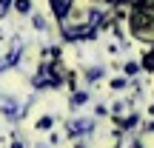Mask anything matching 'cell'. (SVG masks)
Returning a JSON list of instances; mask_svg holds the SVG:
<instances>
[{
	"instance_id": "cell-1",
	"label": "cell",
	"mask_w": 154,
	"mask_h": 148,
	"mask_svg": "<svg viewBox=\"0 0 154 148\" xmlns=\"http://www.w3.org/2000/svg\"><path fill=\"white\" fill-rule=\"evenodd\" d=\"M128 23H131V32L137 34V37H149V34L154 32V11L140 3L137 9L131 11V20Z\"/></svg>"
},
{
	"instance_id": "cell-2",
	"label": "cell",
	"mask_w": 154,
	"mask_h": 148,
	"mask_svg": "<svg viewBox=\"0 0 154 148\" xmlns=\"http://www.w3.org/2000/svg\"><path fill=\"white\" fill-rule=\"evenodd\" d=\"M91 120H74V122H69V134L72 137H77V134H86V131H91Z\"/></svg>"
},
{
	"instance_id": "cell-3",
	"label": "cell",
	"mask_w": 154,
	"mask_h": 148,
	"mask_svg": "<svg viewBox=\"0 0 154 148\" xmlns=\"http://www.w3.org/2000/svg\"><path fill=\"white\" fill-rule=\"evenodd\" d=\"M20 54H23V46H14V49L9 51V57H3V60H0V71H3V68H9L11 63H17V60H20Z\"/></svg>"
},
{
	"instance_id": "cell-4",
	"label": "cell",
	"mask_w": 154,
	"mask_h": 148,
	"mask_svg": "<svg viewBox=\"0 0 154 148\" xmlns=\"http://www.w3.org/2000/svg\"><path fill=\"white\" fill-rule=\"evenodd\" d=\"M51 9H54V17L57 20H63L69 11V0H51Z\"/></svg>"
},
{
	"instance_id": "cell-5",
	"label": "cell",
	"mask_w": 154,
	"mask_h": 148,
	"mask_svg": "<svg viewBox=\"0 0 154 148\" xmlns=\"http://www.w3.org/2000/svg\"><path fill=\"white\" fill-rule=\"evenodd\" d=\"M17 11H23V14H29V11H32V3H29V0H17Z\"/></svg>"
},
{
	"instance_id": "cell-6",
	"label": "cell",
	"mask_w": 154,
	"mask_h": 148,
	"mask_svg": "<svg viewBox=\"0 0 154 148\" xmlns=\"http://www.w3.org/2000/svg\"><path fill=\"white\" fill-rule=\"evenodd\" d=\"M123 71L131 77V74H137V71H140V66H137V63H126V66H123Z\"/></svg>"
},
{
	"instance_id": "cell-7",
	"label": "cell",
	"mask_w": 154,
	"mask_h": 148,
	"mask_svg": "<svg viewBox=\"0 0 154 148\" xmlns=\"http://www.w3.org/2000/svg\"><path fill=\"white\" fill-rule=\"evenodd\" d=\"M86 100H88V91H77L72 103H74V105H80V103H86Z\"/></svg>"
},
{
	"instance_id": "cell-8",
	"label": "cell",
	"mask_w": 154,
	"mask_h": 148,
	"mask_svg": "<svg viewBox=\"0 0 154 148\" xmlns=\"http://www.w3.org/2000/svg\"><path fill=\"white\" fill-rule=\"evenodd\" d=\"M137 120H140V117H137V114H131V117H126V120H123V125L131 128V125H137Z\"/></svg>"
},
{
	"instance_id": "cell-9",
	"label": "cell",
	"mask_w": 154,
	"mask_h": 148,
	"mask_svg": "<svg viewBox=\"0 0 154 148\" xmlns=\"http://www.w3.org/2000/svg\"><path fill=\"white\" fill-rule=\"evenodd\" d=\"M34 29H40V32H43V29H46V20H43V17H40V14H34Z\"/></svg>"
},
{
	"instance_id": "cell-10",
	"label": "cell",
	"mask_w": 154,
	"mask_h": 148,
	"mask_svg": "<svg viewBox=\"0 0 154 148\" xmlns=\"http://www.w3.org/2000/svg\"><path fill=\"white\" fill-rule=\"evenodd\" d=\"M9 6H11V0H0V17L9 11Z\"/></svg>"
},
{
	"instance_id": "cell-11",
	"label": "cell",
	"mask_w": 154,
	"mask_h": 148,
	"mask_svg": "<svg viewBox=\"0 0 154 148\" xmlns=\"http://www.w3.org/2000/svg\"><path fill=\"white\" fill-rule=\"evenodd\" d=\"M49 125H51V117H43V120L37 122V128H49Z\"/></svg>"
},
{
	"instance_id": "cell-12",
	"label": "cell",
	"mask_w": 154,
	"mask_h": 148,
	"mask_svg": "<svg viewBox=\"0 0 154 148\" xmlns=\"http://www.w3.org/2000/svg\"><path fill=\"white\" fill-rule=\"evenodd\" d=\"M100 74H103V71H100V68H91V71H88L86 77H88V80H97V77H100Z\"/></svg>"
},
{
	"instance_id": "cell-13",
	"label": "cell",
	"mask_w": 154,
	"mask_h": 148,
	"mask_svg": "<svg viewBox=\"0 0 154 148\" xmlns=\"http://www.w3.org/2000/svg\"><path fill=\"white\" fill-rule=\"evenodd\" d=\"M131 148H143V145H140V143H137V140H134V143H131Z\"/></svg>"
},
{
	"instance_id": "cell-14",
	"label": "cell",
	"mask_w": 154,
	"mask_h": 148,
	"mask_svg": "<svg viewBox=\"0 0 154 148\" xmlns=\"http://www.w3.org/2000/svg\"><path fill=\"white\" fill-rule=\"evenodd\" d=\"M11 148H23V145H20V143H14V145H11Z\"/></svg>"
},
{
	"instance_id": "cell-15",
	"label": "cell",
	"mask_w": 154,
	"mask_h": 148,
	"mask_svg": "<svg viewBox=\"0 0 154 148\" xmlns=\"http://www.w3.org/2000/svg\"><path fill=\"white\" fill-rule=\"evenodd\" d=\"M149 114H154V105H151V108H149Z\"/></svg>"
},
{
	"instance_id": "cell-16",
	"label": "cell",
	"mask_w": 154,
	"mask_h": 148,
	"mask_svg": "<svg viewBox=\"0 0 154 148\" xmlns=\"http://www.w3.org/2000/svg\"><path fill=\"white\" fill-rule=\"evenodd\" d=\"M77 148H83V145H77Z\"/></svg>"
}]
</instances>
